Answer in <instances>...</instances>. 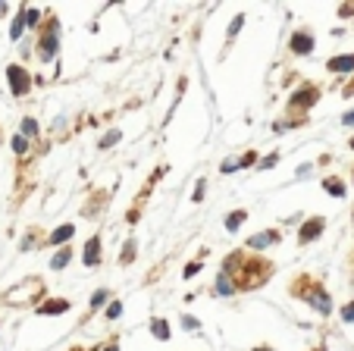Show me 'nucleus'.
Here are the masks:
<instances>
[{
	"label": "nucleus",
	"instance_id": "f257e3e1",
	"mask_svg": "<svg viewBox=\"0 0 354 351\" xmlns=\"http://www.w3.org/2000/svg\"><path fill=\"white\" fill-rule=\"evenodd\" d=\"M7 79H10V88H13V94H25L28 91V76H25V69H19V66H10L7 69Z\"/></svg>",
	"mask_w": 354,
	"mask_h": 351
},
{
	"label": "nucleus",
	"instance_id": "f03ea898",
	"mask_svg": "<svg viewBox=\"0 0 354 351\" xmlns=\"http://www.w3.org/2000/svg\"><path fill=\"white\" fill-rule=\"evenodd\" d=\"M57 31H60V28H57V22H53L50 31L41 38V57H44V60H53V57H57V44H60V41H57Z\"/></svg>",
	"mask_w": 354,
	"mask_h": 351
},
{
	"label": "nucleus",
	"instance_id": "7ed1b4c3",
	"mask_svg": "<svg viewBox=\"0 0 354 351\" xmlns=\"http://www.w3.org/2000/svg\"><path fill=\"white\" fill-rule=\"evenodd\" d=\"M292 50L301 53V57H307V53L313 50V35L310 31H295L292 35Z\"/></svg>",
	"mask_w": 354,
	"mask_h": 351
},
{
	"label": "nucleus",
	"instance_id": "20e7f679",
	"mask_svg": "<svg viewBox=\"0 0 354 351\" xmlns=\"http://www.w3.org/2000/svg\"><path fill=\"white\" fill-rule=\"evenodd\" d=\"M329 72H339V76H348V72H354V53L332 57V60H329Z\"/></svg>",
	"mask_w": 354,
	"mask_h": 351
},
{
	"label": "nucleus",
	"instance_id": "39448f33",
	"mask_svg": "<svg viewBox=\"0 0 354 351\" xmlns=\"http://www.w3.org/2000/svg\"><path fill=\"white\" fill-rule=\"evenodd\" d=\"M323 219H307V223L301 226V232H298V238H301V242L307 245V242H313V238H320V232H323Z\"/></svg>",
	"mask_w": 354,
	"mask_h": 351
},
{
	"label": "nucleus",
	"instance_id": "423d86ee",
	"mask_svg": "<svg viewBox=\"0 0 354 351\" xmlns=\"http://www.w3.org/2000/svg\"><path fill=\"white\" fill-rule=\"evenodd\" d=\"M304 301H307L313 310H320V313H329V310H332V301H329V295H326V292H320V289H316V292H310Z\"/></svg>",
	"mask_w": 354,
	"mask_h": 351
},
{
	"label": "nucleus",
	"instance_id": "0eeeda50",
	"mask_svg": "<svg viewBox=\"0 0 354 351\" xmlns=\"http://www.w3.org/2000/svg\"><path fill=\"white\" fill-rule=\"evenodd\" d=\"M213 292L219 295V298H229V295H235L232 273H219V276H216V282H213Z\"/></svg>",
	"mask_w": 354,
	"mask_h": 351
},
{
	"label": "nucleus",
	"instance_id": "6e6552de",
	"mask_svg": "<svg viewBox=\"0 0 354 351\" xmlns=\"http://www.w3.org/2000/svg\"><path fill=\"white\" fill-rule=\"evenodd\" d=\"M98 261H101V238L94 235L85 248V267H98Z\"/></svg>",
	"mask_w": 354,
	"mask_h": 351
},
{
	"label": "nucleus",
	"instance_id": "1a4fd4ad",
	"mask_svg": "<svg viewBox=\"0 0 354 351\" xmlns=\"http://www.w3.org/2000/svg\"><path fill=\"white\" fill-rule=\"evenodd\" d=\"M72 235H76V223H66V226L50 232V245H63V242H69Z\"/></svg>",
	"mask_w": 354,
	"mask_h": 351
},
{
	"label": "nucleus",
	"instance_id": "9d476101",
	"mask_svg": "<svg viewBox=\"0 0 354 351\" xmlns=\"http://www.w3.org/2000/svg\"><path fill=\"white\" fill-rule=\"evenodd\" d=\"M276 238H279V235H276L273 229H267V232H260V235H254V238H251V242H248V248H254V251H260V248H267V245H273V242H276Z\"/></svg>",
	"mask_w": 354,
	"mask_h": 351
},
{
	"label": "nucleus",
	"instance_id": "9b49d317",
	"mask_svg": "<svg viewBox=\"0 0 354 351\" xmlns=\"http://www.w3.org/2000/svg\"><path fill=\"white\" fill-rule=\"evenodd\" d=\"M316 101V91L313 88H304V91H295V98H292V104L295 107H310Z\"/></svg>",
	"mask_w": 354,
	"mask_h": 351
},
{
	"label": "nucleus",
	"instance_id": "f8f14e48",
	"mask_svg": "<svg viewBox=\"0 0 354 351\" xmlns=\"http://www.w3.org/2000/svg\"><path fill=\"white\" fill-rule=\"evenodd\" d=\"M69 261H72V248H60L57 254L50 257V270H63Z\"/></svg>",
	"mask_w": 354,
	"mask_h": 351
},
{
	"label": "nucleus",
	"instance_id": "ddd939ff",
	"mask_svg": "<svg viewBox=\"0 0 354 351\" xmlns=\"http://www.w3.org/2000/svg\"><path fill=\"white\" fill-rule=\"evenodd\" d=\"M151 332H154V339H160V342L170 339V326H166V320H151Z\"/></svg>",
	"mask_w": 354,
	"mask_h": 351
},
{
	"label": "nucleus",
	"instance_id": "4468645a",
	"mask_svg": "<svg viewBox=\"0 0 354 351\" xmlns=\"http://www.w3.org/2000/svg\"><path fill=\"white\" fill-rule=\"evenodd\" d=\"M119 141H122V132H119V129H110V132L101 138V147L107 151V147H113V144H119Z\"/></svg>",
	"mask_w": 354,
	"mask_h": 351
},
{
	"label": "nucleus",
	"instance_id": "2eb2a0df",
	"mask_svg": "<svg viewBox=\"0 0 354 351\" xmlns=\"http://www.w3.org/2000/svg\"><path fill=\"white\" fill-rule=\"evenodd\" d=\"M245 216H248L245 210H235V213H229V216H226V229H229V232H235L241 223H245Z\"/></svg>",
	"mask_w": 354,
	"mask_h": 351
},
{
	"label": "nucleus",
	"instance_id": "dca6fc26",
	"mask_svg": "<svg viewBox=\"0 0 354 351\" xmlns=\"http://www.w3.org/2000/svg\"><path fill=\"white\" fill-rule=\"evenodd\" d=\"M66 310H69L66 301H47V304H41V313H66Z\"/></svg>",
	"mask_w": 354,
	"mask_h": 351
},
{
	"label": "nucleus",
	"instance_id": "f3484780",
	"mask_svg": "<svg viewBox=\"0 0 354 351\" xmlns=\"http://www.w3.org/2000/svg\"><path fill=\"white\" fill-rule=\"evenodd\" d=\"M132 261H135V242H128L119 254V264H132Z\"/></svg>",
	"mask_w": 354,
	"mask_h": 351
},
{
	"label": "nucleus",
	"instance_id": "a211bd4d",
	"mask_svg": "<svg viewBox=\"0 0 354 351\" xmlns=\"http://www.w3.org/2000/svg\"><path fill=\"white\" fill-rule=\"evenodd\" d=\"M13 151H16V154H25V151H28V138H25V135H16V138H13Z\"/></svg>",
	"mask_w": 354,
	"mask_h": 351
},
{
	"label": "nucleus",
	"instance_id": "6ab92c4d",
	"mask_svg": "<svg viewBox=\"0 0 354 351\" xmlns=\"http://www.w3.org/2000/svg\"><path fill=\"white\" fill-rule=\"evenodd\" d=\"M107 298H110V295H107V292H104V289H98V292H94V295H91V307H94V310H98V307H101V304H107Z\"/></svg>",
	"mask_w": 354,
	"mask_h": 351
},
{
	"label": "nucleus",
	"instance_id": "aec40b11",
	"mask_svg": "<svg viewBox=\"0 0 354 351\" xmlns=\"http://www.w3.org/2000/svg\"><path fill=\"white\" fill-rule=\"evenodd\" d=\"M22 135H25V138H35V135H38V125H35V119H22Z\"/></svg>",
	"mask_w": 354,
	"mask_h": 351
},
{
	"label": "nucleus",
	"instance_id": "412c9836",
	"mask_svg": "<svg viewBox=\"0 0 354 351\" xmlns=\"http://www.w3.org/2000/svg\"><path fill=\"white\" fill-rule=\"evenodd\" d=\"M326 188H329V192H332L335 198H342V195H345V185H342L339 179H329V182H326Z\"/></svg>",
	"mask_w": 354,
	"mask_h": 351
},
{
	"label": "nucleus",
	"instance_id": "4be33fe9",
	"mask_svg": "<svg viewBox=\"0 0 354 351\" xmlns=\"http://www.w3.org/2000/svg\"><path fill=\"white\" fill-rule=\"evenodd\" d=\"M22 16H25V25L31 28V25H38V16H41V13L31 7V10H22Z\"/></svg>",
	"mask_w": 354,
	"mask_h": 351
},
{
	"label": "nucleus",
	"instance_id": "5701e85b",
	"mask_svg": "<svg viewBox=\"0 0 354 351\" xmlns=\"http://www.w3.org/2000/svg\"><path fill=\"white\" fill-rule=\"evenodd\" d=\"M22 28H25V16H19V19L13 22V28H10V38H19V35H22Z\"/></svg>",
	"mask_w": 354,
	"mask_h": 351
},
{
	"label": "nucleus",
	"instance_id": "b1692460",
	"mask_svg": "<svg viewBox=\"0 0 354 351\" xmlns=\"http://www.w3.org/2000/svg\"><path fill=\"white\" fill-rule=\"evenodd\" d=\"M241 25H245V16H235V19H232V25H229V38H235V35L241 31Z\"/></svg>",
	"mask_w": 354,
	"mask_h": 351
},
{
	"label": "nucleus",
	"instance_id": "393cba45",
	"mask_svg": "<svg viewBox=\"0 0 354 351\" xmlns=\"http://www.w3.org/2000/svg\"><path fill=\"white\" fill-rule=\"evenodd\" d=\"M276 163H279V154H267L264 160H260V170H273Z\"/></svg>",
	"mask_w": 354,
	"mask_h": 351
},
{
	"label": "nucleus",
	"instance_id": "a878e982",
	"mask_svg": "<svg viewBox=\"0 0 354 351\" xmlns=\"http://www.w3.org/2000/svg\"><path fill=\"white\" fill-rule=\"evenodd\" d=\"M198 273H201V264H198V261H191L188 267H185V273H182V276H185V279H195Z\"/></svg>",
	"mask_w": 354,
	"mask_h": 351
},
{
	"label": "nucleus",
	"instance_id": "bb28decb",
	"mask_svg": "<svg viewBox=\"0 0 354 351\" xmlns=\"http://www.w3.org/2000/svg\"><path fill=\"white\" fill-rule=\"evenodd\" d=\"M342 320H345V323H354V301L342 307Z\"/></svg>",
	"mask_w": 354,
	"mask_h": 351
},
{
	"label": "nucleus",
	"instance_id": "cd10ccee",
	"mask_svg": "<svg viewBox=\"0 0 354 351\" xmlns=\"http://www.w3.org/2000/svg\"><path fill=\"white\" fill-rule=\"evenodd\" d=\"M119 313H122V304H119V301H113V304L107 307V317H110V320H116Z\"/></svg>",
	"mask_w": 354,
	"mask_h": 351
},
{
	"label": "nucleus",
	"instance_id": "c85d7f7f",
	"mask_svg": "<svg viewBox=\"0 0 354 351\" xmlns=\"http://www.w3.org/2000/svg\"><path fill=\"white\" fill-rule=\"evenodd\" d=\"M182 326H185V329H188V332H195V329H198L201 323H198L195 317H182Z\"/></svg>",
	"mask_w": 354,
	"mask_h": 351
},
{
	"label": "nucleus",
	"instance_id": "c756f323",
	"mask_svg": "<svg viewBox=\"0 0 354 351\" xmlns=\"http://www.w3.org/2000/svg\"><path fill=\"white\" fill-rule=\"evenodd\" d=\"M251 163H254V151H248V154L238 157V166H251Z\"/></svg>",
	"mask_w": 354,
	"mask_h": 351
},
{
	"label": "nucleus",
	"instance_id": "7c9ffc66",
	"mask_svg": "<svg viewBox=\"0 0 354 351\" xmlns=\"http://www.w3.org/2000/svg\"><path fill=\"white\" fill-rule=\"evenodd\" d=\"M235 170H241L238 160H226V163H222V173H235Z\"/></svg>",
	"mask_w": 354,
	"mask_h": 351
},
{
	"label": "nucleus",
	"instance_id": "2f4dec72",
	"mask_svg": "<svg viewBox=\"0 0 354 351\" xmlns=\"http://www.w3.org/2000/svg\"><path fill=\"white\" fill-rule=\"evenodd\" d=\"M310 173H313V166H310V163H304V166H298V179H307Z\"/></svg>",
	"mask_w": 354,
	"mask_h": 351
},
{
	"label": "nucleus",
	"instance_id": "473e14b6",
	"mask_svg": "<svg viewBox=\"0 0 354 351\" xmlns=\"http://www.w3.org/2000/svg\"><path fill=\"white\" fill-rule=\"evenodd\" d=\"M204 188H207V182H204V179H201V182H198V185H195V201H201V198H204Z\"/></svg>",
	"mask_w": 354,
	"mask_h": 351
},
{
	"label": "nucleus",
	"instance_id": "72a5a7b5",
	"mask_svg": "<svg viewBox=\"0 0 354 351\" xmlns=\"http://www.w3.org/2000/svg\"><path fill=\"white\" fill-rule=\"evenodd\" d=\"M342 122H345V125H354V110H351V113H345V116H342Z\"/></svg>",
	"mask_w": 354,
	"mask_h": 351
},
{
	"label": "nucleus",
	"instance_id": "f704fd0d",
	"mask_svg": "<svg viewBox=\"0 0 354 351\" xmlns=\"http://www.w3.org/2000/svg\"><path fill=\"white\" fill-rule=\"evenodd\" d=\"M107 351H119V348H116V345H110V348H107Z\"/></svg>",
	"mask_w": 354,
	"mask_h": 351
},
{
	"label": "nucleus",
	"instance_id": "c9c22d12",
	"mask_svg": "<svg viewBox=\"0 0 354 351\" xmlns=\"http://www.w3.org/2000/svg\"><path fill=\"white\" fill-rule=\"evenodd\" d=\"M257 351H270V348H257Z\"/></svg>",
	"mask_w": 354,
	"mask_h": 351
},
{
	"label": "nucleus",
	"instance_id": "e433bc0d",
	"mask_svg": "<svg viewBox=\"0 0 354 351\" xmlns=\"http://www.w3.org/2000/svg\"><path fill=\"white\" fill-rule=\"evenodd\" d=\"M351 151H354V141H351Z\"/></svg>",
	"mask_w": 354,
	"mask_h": 351
},
{
	"label": "nucleus",
	"instance_id": "4c0bfd02",
	"mask_svg": "<svg viewBox=\"0 0 354 351\" xmlns=\"http://www.w3.org/2000/svg\"><path fill=\"white\" fill-rule=\"evenodd\" d=\"M0 10H4V7H0Z\"/></svg>",
	"mask_w": 354,
	"mask_h": 351
}]
</instances>
